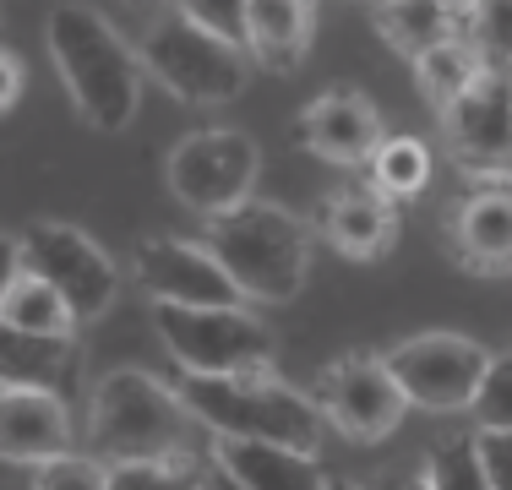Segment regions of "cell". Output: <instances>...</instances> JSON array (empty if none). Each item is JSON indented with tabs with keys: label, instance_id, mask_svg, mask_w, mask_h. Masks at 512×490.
Instances as JSON below:
<instances>
[{
	"label": "cell",
	"instance_id": "cell-8",
	"mask_svg": "<svg viewBox=\"0 0 512 490\" xmlns=\"http://www.w3.org/2000/svg\"><path fill=\"white\" fill-rule=\"evenodd\" d=\"M22 273H39L60 300L71 305V316L82 322H99L109 305L120 300V267L93 235H82L77 224H60V218H39V224L22 229Z\"/></svg>",
	"mask_w": 512,
	"mask_h": 490
},
{
	"label": "cell",
	"instance_id": "cell-32",
	"mask_svg": "<svg viewBox=\"0 0 512 490\" xmlns=\"http://www.w3.org/2000/svg\"><path fill=\"white\" fill-rule=\"evenodd\" d=\"M17 98H22V66H17L11 49H0V115H6Z\"/></svg>",
	"mask_w": 512,
	"mask_h": 490
},
{
	"label": "cell",
	"instance_id": "cell-18",
	"mask_svg": "<svg viewBox=\"0 0 512 490\" xmlns=\"http://www.w3.org/2000/svg\"><path fill=\"white\" fill-rule=\"evenodd\" d=\"M82 376L77 338H44L0 316V387H44L66 392Z\"/></svg>",
	"mask_w": 512,
	"mask_h": 490
},
{
	"label": "cell",
	"instance_id": "cell-10",
	"mask_svg": "<svg viewBox=\"0 0 512 490\" xmlns=\"http://www.w3.org/2000/svg\"><path fill=\"white\" fill-rule=\"evenodd\" d=\"M311 398L322 409L327 431H338L344 441H360V447L393 436L409 414V398L393 382L382 354H344V360L322 365Z\"/></svg>",
	"mask_w": 512,
	"mask_h": 490
},
{
	"label": "cell",
	"instance_id": "cell-11",
	"mask_svg": "<svg viewBox=\"0 0 512 490\" xmlns=\"http://www.w3.org/2000/svg\"><path fill=\"white\" fill-rule=\"evenodd\" d=\"M131 273L153 305H240L235 278L202 240L148 235L131 251Z\"/></svg>",
	"mask_w": 512,
	"mask_h": 490
},
{
	"label": "cell",
	"instance_id": "cell-31",
	"mask_svg": "<svg viewBox=\"0 0 512 490\" xmlns=\"http://www.w3.org/2000/svg\"><path fill=\"white\" fill-rule=\"evenodd\" d=\"M17 278H22V240L0 229V300H6V289L17 284Z\"/></svg>",
	"mask_w": 512,
	"mask_h": 490
},
{
	"label": "cell",
	"instance_id": "cell-28",
	"mask_svg": "<svg viewBox=\"0 0 512 490\" xmlns=\"http://www.w3.org/2000/svg\"><path fill=\"white\" fill-rule=\"evenodd\" d=\"M180 17H191L197 28L218 33V39L246 49V17H251V0H175Z\"/></svg>",
	"mask_w": 512,
	"mask_h": 490
},
{
	"label": "cell",
	"instance_id": "cell-26",
	"mask_svg": "<svg viewBox=\"0 0 512 490\" xmlns=\"http://www.w3.org/2000/svg\"><path fill=\"white\" fill-rule=\"evenodd\" d=\"M474 425L480 431H512V354H491L485 365V382L469 403Z\"/></svg>",
	"mask_w": 512,
	"mask_h": 490
},
{
	"label": "cell",
	"instance_id": "cell-12",
	"mask_svg": "<svg viewBox=\"0 0 512 490\" xmlns=\"http://www.w3.org/2000/svg\"><path fill=\"white\" fill-rule=\"evenodd\" d=\"M442 131L463 169H512V71L485 66L442 109Z\"/></svg>",
	"mask_w": 512,
	"mask_h": 490
},
{
	"label": "cell",
	"instance_id": "cell-4",
	"mask_svg": "<svg viewBox=\"0 0 512 490\" xmlns=\"http://www.w3.org/2000/svg\"><path fill=\"white\" fill-rule=\"evenodd\" d=\"M180 398L207 425L213 436H240V441H278V447L322 452L327 420L316 409L311 392L289 387L284 376H273V365L262 371H235V376H186Z\"/></svg>",
	"mask_w": 512,
	"mask_h": 490
},
{
	"label": "cell",
	"instance_id": "cell-1",
	"mask_svg": "<svg viewBox=\"0 0 512 490\" xmlns=\"http://www.w3.org/2000/svg\"><path fill=\"white\" fill-rule=\"evenodd\" d=\"M44 44L71 93V109L93 131H126L142 104V55L120 39L104 11L82 0H60L44 17Z\"/></svg>",
	"mask_w": 512,
	"mask_h": 490
},
{
	"label": "cell",
	"instance_id": "cell-16",
	"mask_svg": "<svg viewBox=\"0 0 512 490\" xmlns=\"http://www.w3.org/2000/svg\"><path fill=\"white\" fill-rule=\"evenodd\" d=\"M480 6L485 0H376V33L404 60H420L425 49H436L447 39L474 44Z\"/></svg>",
	"mask_w": 512,
	"mask_h": 490
},
{
	"label": "cell",
	"instance_id": "cell-35",
	"mask_svg": "<svg viewBox=\"0 0 512 490\" xmlns=\"http://www.w3.org/2000/svg\"><path fill=\"white\" fill-rule=\"evenodd\" d=\"M327 490H365V485H355V480H344V474H338V480H333V474H327Z\"/></svg>",
	"mask_w": 512,
	"mask_h": 490
},
{
	"label": "cell",
	"instance_id": "cell-24",
	"mask_svg": "<svg viewBox=\"0 0 512 490\" xmlns=\"http://www.w3.org/2000/svg\"><path fill=\"white\" fill-rule=\"evenodd\" d=\"M425 480H431V490H491L480 441L453 436V441H442V447H431V458H425Z\"/></svg>",
	"mask_w": 512,
	"mask_h": 490
},
{
	"label": "cell",
	"instance_id": "cell-29",
	"mask_svg": "<svg viewBox=\"0 0 512 490\" xmlns=\"http://www.w3.org/2000/svg\"><path fill=\"white\" fill-rule=\"evenodd\" d=\"M474 44H480L485 66L512 71V0H485L480 22H474Z\"/></svg>",
	"mask_w": 512,
	"mask_h": 490
},
{
	"label": "cell",
	"instance_id": "cell-9",
	"mask_svg": "<svg viewBox=\"0 0 512 490\" xmlns=\"http://www.w3.org/2000/svg\"><path fill=\"white\" fill-rule=\"evenodd\" d=\"M393 382L404 387L409 409L425 414H458L474 403V392L485 382V365H491V349H480L463 333H414L404 343L382 354Z\"/></svg>",
	"mask_w": 512,
	"mask_h": 490
},
{
	"label": "cell",
	"instance_id": "cell-3",
	"mask_svg": "<svg viewBox=\"0 0 512 490\" xmlns=\"http://www.w3.org/2000/svg\"><path fill=\"white\" fill-rule=\"evenodd\" d=\"M202 245L224 262V273L235 278L240 300L256 305H284L306 289L311 273V229L306 218H295L278 202H240L229 213L207 218Z\"/></svg>",
	"mask_w": 512,
	"mask_h": 490
},
{
	"label": "cell",
	"instance_id": "cell-30",
	"mask_svg": "<svg viewBox=\"0 0 512 490\" xmlns=\"http://www.w3.org/2000/svg\"><path fill=\"white\" fill-rule=\"evenodd\" d=\"M480 458L491 474V490H512V431H480Z\"/></svg>",
	"mask_w": 512,
	"mask_h": 490
},
{
	"label": "cell",
	"instance_id": "cell-21",
	"mask_svg": "<svg viewBox=\"0 0 512 490\" xmlns=\"http://www.w3.org/2000/svg\"><path fill=\"white\" fill-rule=\"evenodd\" d=\"M409 66H414V82H420V93L431 98L436 115H442V109L453 104V98L485 71V55H480V44H469V39H447V44L425 49L420 60H409Z\"/></svg>",
	"mask_w": 512,
	"mask_h": 490
},
{
	"label": "cell",
	"instance_id": "cell-5",
	"mask_svg": "<svg viewBox=\"0 0 512 490\" xmlns=\"http://www.w3.org/2000/svg\"><path fill=\"white\" fill-rule=\"evenodd\" d=\"M142 71L153 82H164V93H175L180 104L213 109V104H235L246 93L251 55L175 11V17H158L142 33Z\"/></svg>",
	"mask_w": 512,
	"mask_h": 490
},
{
	"label": "cell",
	"instance_id": "cell-23",
	"mask_svg": "<svg viewBox=\"0 0 512 490\" xmlns=\"http://www.w3.org/2000/svg\"><path fill=\"white\" fill-rule=\"evenodd\" d=\"M371 180L382 196H393V202H409V196H420L431 186V147L420 137H382V147L371 153Z\"/></svg>",
	"mask_w": 512,
	"mask_h": 490
},
{
	"label": "cell",
	"instance_id": "cell-19",
	"mask_svg": "<svg viewBox=\"0 0 512 490\" xmlns=\"http://www.w3.org/2000/svg\"><path fill=\"white\" fill-rule=\"evenodd\" d=\"M311 49V0H251L246 55L262 71H295Z\"/></svg>",
	"mask_w": 512,
	"mask_h": 490
},
{
	"label": "cell",
	"instance_id": "cell-14",
	"mask_svg": "<svg viewBox=\"0 0 512 490\" xmlns=\"http://www.w3.org/2000/svg\"><path fill=\"white\" fill-rule=\"evenodd\" d=\"M71 452V414L60 392L44 387H0V463L39 469Z\"/></svg>",
	"mask_w": 512,
	"mask_h": 490
},
{
	"label": "cell",
	"instance_id": "cell-6",
	"mask_svg": "<svg viewBox=\"0 0 512 490\" xmlns=\"http://www.w3.org/2000/svg\"><path fill=\"white\" fill-rule=\"evenodd\" d=\"M153 327L186 376H235L273 365V333L246 305H153Z\"/></svg>",
	"mask_w": 512,
	"mask_h": 490
},
{
	"label": "cell",
	"instance_id": "cell-25",
	"mask_svg": "<svg viewBox=\"0 0 512 490\" xmlns=\"http://www.w3.org/2000/svg\"><path fill=\"white\" fill-rule=\"evenodd\" d=\"M207 458H175V463H120L109 469L115 490H197Z\"/></svg>",
	"mask_w": 512,
	"mask_h": 490
},
{
	"label": "cell",
	"instance_id": "cell-20",
	"mask_svg": "<svg viewBox=\"0 0 512 490\" xmlns=\"http://www.w3.org/2000/svg\"><path fill=\"white\" fill-rule=\"evenodd\" d=\"M453 245L463 267H512V191H474L453 207Z\"/></svg>",
	"mask_w": 512,
	"mask_h": 490
},
{
	"label": "cell",
	"instance_id": "cell-22",
	"mask_svg": "<svg viewBox=\"0 0 512 490\" xmlns=\"http://www.w3.org/2000/svg\"><path fill=\"white\" fill-rule=\"evenodd\" d=\"M0 316L17 322V327H28V333H44V338H77V316H71V305L60 300L39 273H22L17 284L6 289Z\"/></svg>",
	"mask_w": 512,
	"mask_h": 490
},
{
	"label": "cell",
	"instance_id": "cell-13",
	"mask_svg": "<svg viewBox=\"0 0 512 490\" xmlns=\"http://www.w3.org/2000/svg\"><path fill=\"white\" fill-rule=\"evenodd\" d=\"M300 142L322 164H338V169L371 164V153L382 147V115L365 93H349V88L322 93L300 109Z\"/></svg>",
	"mask_w": 512,
	"mask_h": 490
},
{
	"label": "cell",
	"instance_id": "cell-15",
	"mask_svg": "<svg viewBox=\"0 0 512 490\" xmlns=\"http://www.w3.org/2000/svg\"><path fill=\"white\" fill-rule=\"evenodd\" d=\"M316 229H322V240L333 245L338 256L371 262V256H382L387 245L398 240V207H393V196H382L371 180H360V186H338V191L322 196Z\"/></svg>",
	"mask_w": 512,
	"mask_h": 490
},
{
	"label": "cell",
	"instance_id": "cell-17",
	"mask_svg": "<svg viewBox=\"0 0 512 490\" xmlns=\"http://www.w3.org/2000/svg\"><path fill=\"white\" fill-rule=\"evenodd\" d=\"M213 463L240 490H327V474L316 463V452L278 447V441L213 436Z\"/></svg>",
	"mask_w": 512,
	"mask_h": 490
},
{
	"label": "cell",
	"instance_id": "cell-33",
	"mask_svg": "<svg viewBox=\"0 0 512 490\" xmlns=\"http://www.w3.org/2000/svg\"><path fill=\"white\" fill-rule=\"evenodd\" d=\"M197 490H240L235 480H229L224 469L213 463V452H207V463H202V480H197Z\"/></svg>",
	"mask_w": 512,
	"mask_h": 490
},
{
	"label": "cell",
	"instance_id": "cell-27",
	"mask_svg": "<svg viewBox=\"0 0 512 490\" xmlns=\"http://www.w3.org/2000/svg\"><path fill=\"white\" fill-rule=\"evenodd\" d=\"M33 490H115V485H109V463L66 452V458H50L33 469Z\"/></svg>",
	"mask_w": 512,
	"mask_h": 490
},
{
	"label": "cell",
	"instance_id": "cell-34",
	"mask_svg": "<svg viewBox=\"0 0 512 490\" xmlns=\"http://www.w3.org/2000/svg\"><path fill=\"white\" fill-rule=\"evenodd\" d=\"M382 490H431V480H425V469H414V474H393Z\"/></svg>",
	"mask_w": 512,
	"mask_h": 490
},
{
	"label": "cell",
	"instance_id": "cell-2",
	"mask_svg": "<svg viewBox=\"0 0 512 490\" xmlns=\"http://www.w3.org/2000/svg\"><path fill=\"white\" fill-rule=\"evenodd\" d=\"M88 436L93 458L120 469V463H175V458H202L197 452V414L186 409L175 382L153 371H109L93 387L88 403Z\"/></svg>",
	"mask_w": 512,
	"mask_h": 490
},
{
	"label": "cell",
	"instance_id": "cell-7",
	"mask_svg": "<svg viewBox=\"0 0 512 490\" xmlns=\"http://www.w3.org/2000/svg\"><path fill=\"white\" fill-rule=\"evenodd\" d=\"M256 175H262V147L251 142V131L240 126H207L191 131L186 142H175V153L164 158V186L180 207L213 218L229 207L251 202Z\"/></svg>",
	"mask_w": 512,
	"mask_h": 490
}]
</instances>
